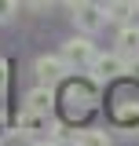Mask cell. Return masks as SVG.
Segmentation results:
<instances>
[{
  "label": "cell",
  "instance_id": "6da1fadb",
  "mask_svg": "<svg viewBox=\"0 0 139 146\" xmlns=\"http://www.w3.org/2000/svg\"><path fill=\"white\" fill-rule=\"evenodd\" d=\"M55 102H62V117L66 121H84L95 110V102H99L95 80H62V95H55Z\"/></svg>",
  "mask_w": 139,
  "mask_h": 146
},
{
  "label": "cell",
  "instance_id": "7a4b0ae2",
  "mask_svg": "<svg viewBox=\"0 0 139 146\" xmlns=\"http://www.w3.org/2000/svg\"><path fill=\"white\" fill-rule=\"evenodd\" d=\"M110 113H114V121L117 124H136L139 121V84L136 80H114V88H110Z\"/></svg>",
  "mask_w": 139,
  "mask_h": 146
},
{
  "label": "cell",
  "instance_id": "3957f363",
  "mask_svg": "<svg viewBox=\"0 0 139 146\" xmlns=\"http://www.w3.org/2000/svg\"><path fill=\"white\" fill-rule=\"evenodd\" d=\"M59 55H62V62L70 66V73H73V70L81 73V70H88V66L95 62V55H99V51H95V44L88 40V33H81V36H70Z\"/></svg>",
  "mask_w": 139,
  "mask_h": 146
},
{
  "label": "cell",
  "instance_id": "277c9868",
  "mask_svg": "<svg viewBox=\"0 0 139 146\" xmlns=\"http://www.w3.org/2000/svg\"><path fill=\"white\" fill-rule=\"evenodd\" d=\"M88 70H92V80H95V84H114V80H121L124 73H128V58H124L121 51L95 55V62H92Z\"/></svg>",
  "mask_w": 139,
  "mask_h": 146
},
{
  "label": "cell",
  "instance_id": "5b68a950",
  "mask_svg": "<svg viewBox=\"0 0 139 146\" xmlns=\"http://www.w3.org/2000/svg\"><path fill=\"white\" fill-rule=\"evenodd\" d=\"M106 22H110V18H106V4H92V0H84L81 7H73V26H77L81 33H88V36L99 33Z\"/></svg>",
  "mask_w": 139,
  "mask_h": 146
},
{
  "label": "cell",
  "instance_id": "8992f818",
  "mask_svg": "<svg viewBox=\"0 0 139 146\" xmlns=\"http://www.w3.org/2000/svg\"><path fill=\"white\" fill-rule=\"evenodd\" d=\"M33 73H37V80H40V84L55 88V84H62V80H66L70 66L62 62V55H40V58L33 62Z\"/></svg>",
  "mask_w": 139,
  "mask_h": 146
},
{
  "label": "cell",
  "instance_id": "52a82bcc",
  "mask_svg": "<svg viewBox=\"0 0 139 146\" xmlns=\"http://www.w3.org/2000/svg\"><path fill=\"white\" fill-rule=\"evenodd\" d=\"M22 110H33V113H48V117H51V110H55V88H48V84H37L33 91H26V102H22Z\"/></svg>",
  "mask_w": 139,
  "mask_h": 146
},
{
  "label": "cell",
  "instance_id": "ba28073f",
  "mask_svg": "<svg viewBox=\"0 0 139 146\" xmlns=\"http://www.w3.org/2000/svg\"><path fill=\"white\" fill-rule=\"evenodd\" d=\"M117 51L124 55V58H132V55H139V26H132V22H124L121 33H117Z\"/></svg>",
  "mask_w": 139,
  "mask_h": 146
},
{
  "label": "cell",
  "instance_id": "9c48e42d",
  "mask_svg": "<svg viewBox=\"0 0 139 146\" xmlns=\"http://www.w3.org/2000/svg\"><path fill=\"white\" fill-rule=\"evenodd\" d=\"M48 113H33V110H22L18 113V131L22 135H37V131H48Z\"/></svg>",
  "mask_w": 139,
  "mask_h": 146
},
{
  "label": "cell",
  "instance_id": "30bf717a",
  "mask_svg": "<svg viewBox=\"0 0 139 146\" xmlns=\"http://www.w3.org/2000/svg\"><path fill=\"white\" fill-rule=\"evenodd\" d=\"M128 15H136L132 0H106V18L110 22H128Z\"/></svg>",
  "mask_w": 139,
  "mask_h": 146
},
{
  "label": "cell",
  "instance_id": "8fae6325",
  "mask_svg": "<svg viewBox=\"0 0 139 146\" xmlns=\"http://www.w3.org/2000/svg\"><path fill=\"white\" fill-rule=\"evenodd\" d=\"M70 146H110V139H106V131H92L88 128V131H77Z\"/></svg>",
  "mask_w": 139,
  "mask_h": 146
},
{
  "label": "cell",
  "instance_id": "7c38bea8",
  "mask_svg": "<svg viewBox=\"0 0 139 146\" xmlns=\"http://www.w3.org/2000/svg\"><path fill=\"white\" fill-rule=\"evenodd\" d=\"M7 73H11V66L0 58V128L7 124Z\"/></svg>",
  "mask_w": 139,
  "mask_h": 146
},
{
  "label": "cell",
  "instance_id": "4fadbf2b",
  "mask_svg": "<svg viewBox=\"0 0 139 146\" xmlns=\"http://www.w3.org/2000/svg\"><path fill=\"white\" fill-rule=\"evenodd\" d=\"M15 7H18V0H0V22H11Z\"/></svg>",
  "mask_w": 139,
  "mask_h": 146
},
{
  "label": "cell",
  "instance_id": "5bb4252c",
  "mask_svg": "<svg viewBox=\"0 0 139 146\" xmlns=\"http://www.w3.org/2000/svg\"><path fill=\"white\" fill-rule=\"evenodd\" d=\"M26 4H29V7H33V11H44V7H51L55 0H26Z\"/></svg>",
  "mask_w": 139,
  "mask_h": 146
},
{
  "label": "cell",
  "instance_id": "9a60e30c",
  "mask_svg": "<svg viewBox=\"0 0 139 146\" xmlns=\"http://www.w3.org/2000/svg\"><path fill=\"white\" fill-rule=\"evenodd\" d=\"M128 73H132V77H139V55H132V58H128Z\"/></svg>",
  "mask_w": 139,
  "mask_h": 146
},
{
  "label": "cell",
  "instance_id": "2e32d148",
  "mask_svg": "<svg viewBox=\"0 0 139 146\" xmlns=\"http://www.w3.org/2000/svg\"><path fill=\"white\" fill-rule=\"evenodd\" d=\"M62 4H66L70 11H73V7H81V4H84V0H62Z\"/></svg>",
  "mask_w": 139,
  "mask_h": 146
},
{
  "label": "cell",
  "instance_id": "e0dca14e",
  "mask_svg": "<svg viewBox=\"0 0 139 146\" xmlns=\"http://www.w3.org/2000/svg\"><path fill=\"white\" fill-rule=\"evenodd\" d=\"M33 146H59V143H51V139H44V143H33Z\"/></svg>",
  "mask_w": 139,
  "mask_h": 146
},
{
  "label": "cell",
  "instance_id": "ac0fdd59",
  "mask_svg": "<svg viewBox=\"0 0 139 146\" xmlns=\"http://www.w3.org/2000/svg\"><path fill=\"white\" fill-rule=\"evenodd\" d=\"M132 7H136V11H139V0H132Z\"/></svg>",
  "mask_w": 139,
  "mask_h": 146
}]
</instances>
